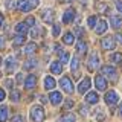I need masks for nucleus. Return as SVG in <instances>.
<instances>
[{
	"label": "nucleus",
	"instance_id": "obj_1",
	"mask_svg": "<svg viewBox=\"0 0 122 122\" xmlns=\"http://www.w3.org/2000/svg\"><path fill=\"white\" fill-rule=\"evenodd\" d=\"M30 119H34L35 122H43L44 121V110L41 105H35L30 108Z\"/></svg>",
	"mask_w": 122,
	"mask_h": 122
},
{
	"label": "nucleus",
	"instance_id": "obj_2",
	"mask_svg": "<svg viewBox=\"0 0 122 122\" xmlns=\"http://www.w3.org/2000/svg\"><path fill=\"white\" fill-rule=\"evenodd\" d=\"M37 5H38V0H20L17 8L20 11H23V12H29V11L34 9Z\"/></svg>",
	"mask_w": 122,
	"mask_h": 122
},
{
	"label": "nucleus",
	"instance_id": "obj_3",
	"mask_svg": "<svg viewBox=\"0 0 122 122\" xmlns=\"http://www.w3.org/2000/svg\"><path fill=\"white\" fill-rule=\"evenodd\" d=\"M60 86H61V89H63L64 92H67V93H73V84H72V81H70L69 76H63V78H61Z\"/></svg>",
	"mask_w": 122,
	"mask_h": 122
},
{
	"label": "nucleus",
	"instance_id": "obj_4",
	"mask_svg": "<svg viewBox=\"0 0 122 122\" xmlns=\"http://www.w3.org/2000/svg\"><path fill=\"white\" fill-rule=\"evenodd\" d=\"M87 66H89L90 72H95L98 69V66H99V55L96 52H93L90 55V60H89V63H87Z\"/></svg>",
	"mask_w": 122,
	"mask_h": 122
},
{
	"label": "nucleus",
	"instance_id": "obj_5",
	"mask_svg": "<svg viewBox=\"0 0 122 122\" xmlns=\"http://www.w3.org/2000/svg\"><path fill=\"white\" fill-rule=\"evenodd\" d=\"M102 73H104L107 78H110L112 81H116L117 79V73H116V70H114V67H112V66H104L102 67Z\"/></svg>",
	"mask_w": 122,
	"mask_h": 122
},
{
	"label": "nucleus",
	"instance_id": "obj_6",
	"mask_svg": "<svg viewBox=\"0 0 122 122\" xmlns=\"http://www.w3.org/2000/svg\"><path fill=\"white\" fill-rule=\"evenodd\" d=\"M95 86L98 90H105L107 89V81L102 75H96L95 76Z\"/></svg>",
	"mask_w": 122,
	"mask_h": 122
},
{
	"label": "nucleus",
	"instance_id": "obj_7",
	"mask_svg": "<svg viewBox=\"0 0 122 122\" xmlns=\"http://www.w3.org/2000/svg\"><path fill=\"white\" fill-rule=\"evenodd\" d=\"M117 99H119V96H117V93H116V92H113V90L108 92V93L105 95V102L108 105H114L117 102Z\"/></svg>",
	"mask_w": 122,
	"mask_h": 122
},
{
	"label": "nucleus",
	"instance_id": "obj_8",
	"mask_svg": "<svg viewBox=\"0 0 122 122\" xmlns=\"http://www.w3.org/2000/svg\"><path fill=\"white\" fill-rule=\"evenodd\" d=\"M107 28H108V25H107L105 20H98V25L95 26V30H96L98 35H101V34H104L107 30Z\"/></svg>",
	"mask_w": 122,
	"mask_h": 122
},
{
	"label": "nucleus",
	"instance_id": "obj_9",
	"mask_svg": "<svg viewBox=\"0 0 122 122\" xmlns=\"http://www.w3.org/2000/svg\"><path fill=\"white\" fill-rule=\"evenodd\" d=\"M41 18L46 23H52L53 21V11L52 9H44L41 11Z\"/></svg>",
	"mask_w": 122,
	"mask_h": 122
},
{
	"label": "nucleus",
	"instance_id": "obj_10",
	"mask_svg": "<svg viewBox=\"0 0 122 122\" xmlns=\"http://www.w3.org/2000/svg\"><path fill=\"white\" fill-rule=\"evenodd\" d=\"M101 44H102L104 49H114V47H116V43H114V40L112 37H105L104 40L101 41Z\"/></svg>",
	"mask_w": 122,
	"mask_h": 122
},
{
	"label": "nucleus",
	"instance_id": "obj_11",
	"mask_svg": "<svg viewBox=\"0 0 122 122\" xmlns=\"http://www.w3.org/2000/svg\"><path fill=\"white\" fill-rule=\"evenodd\" d=\"M49 98H51V102L53 105H58L61 101H63V95L60 93V92H52L51 95H49Z\"/></svg>",
	"mask_w": 122,
	"mask_h": 122
},
{
	"label": "nucleus",
	"instance_id": "obj_12",
	"mask_svg": "<svg viewBox=\"0 0 122 122\" xmlns=\"http://www.w3.org/2000/svg\"><path fill=\"white\" fill-rule=\"evenodd\" d=\"M90 89V78H84L81 82H79V87H78V92L79 93H86L87 90Z\"/></svg>",
	"mask_w": 122,
	"mask_h": 122
},
{
	"label": "nucleus",
	"instance_id": "obj_13",
	"mask_svg": "<svg viewBox=\"0 0 122 122\" xmlns=\"http://www.w3.org/2000/svg\"><path fill=\"white\" fill-rule=\"evenodd\" d=\"M37 84V76L35 75H29L25 81V89H34Z\"/></svg>",
	"mask_w": 122,
	"mask_h": 122
},
{
	"label": "nucleus",
	"instance_id": "obj_14",
	"mask_svg": "<svg viewBox=\"0 0 122 122\" xmlns=\"http://www.w3.org/2000/svg\"><path fill=\"white\" fill-rule=\"evenodd\" d=\"M86 101L89 102V104H96L99 101V95L96 92H89V93L86 95Z\"/></svg>",
	"mask_w": 122,
	"mask_h": 122
},
{
	"label": "nucleus",
	"instance_id": "obj_15",
	"mask_svg": "<svg viewBox=\"0 0 122 122\" xmlns=\"http://www.w3.org/2000/svg\"><path fill=\"white\" fill-rule=\"evenodd\" d=\"M51 72L55 73V75H60L61 72H63V64H61L60 61H53L51 64Z\"/></svg>",
	"mask_w": 122,
	"mask_h": 122
},
{
	"label": "nucleus",
	"instance_id": "obj_16",
	"mask_svg": "<svg viewBox=\"0 0 122 122\" xmlns=\"http://www.w3.org/2000/svg\"><path fill=\"white\" fill-rule=\"evenodd\" d=\"M110 21H112V26L114 29L122 28V15H113V17L110 18Z\"/></svg>",
	"mask_w": 122,
	"mask_h": 122
},
{
	"label": "nucleus",
	"instance_id": "obj_17",
	"mask_svg": "<svg viewBox=\"0 0 122 122\" xmlns=\"http://www.w3.org/2000/svg\"><path fill=\"white\" fill-rule=\"evenodd\" d=\"M34 67H37V58H29L23 64V69H25V70H32Z\"/></svg>",
	"mask_w": 122,
	"mask_h": 122
},
{
	"label": "nucleus",
	"instance_id": "obj_18",
	"mask_svg": "<svg viewBox=\"0 0 122 122\" xmlns=\"http://www.w3.org/2000/svg\"><path fill=\"white\" fill-rule=\"evenodd\" d=\"M15 67H17V60L9 56L6 60V72H12V70H15Z\"/></svg>",
	"mask_w": 122,
	"mask_h": 122
},
{
	"label": "nucleus",
	"instance_id": "obj_19",
	"mask_svg": "<svg viewBox=\"0 0 122 122\" xmlns=\"http://www.w3.org/2000/svg\"><path fill=\"white\" fill-rule=\"evenodd\" d=\"M73 17H75V9L69 8L66 12H64V15H63V21H64V23H70Z\"/></svg>",
	"mask_w": 122,
	"mask_h": 122
},
{
	"label": "nucleus",
	"instance_id": "obj_20",
	"mask_svg": "<svg viewBox=\"0 0 122 122\" xmlns=\"http://www.w3.org/2000/svg\"><path fill=\"white\" fill-rule=\"evenodd\" d=\"M55 79H53L52 78V76H46V78H44V87H46V89H47V90H53V89H55Z\"/></svg>",
	"mask_w": 122,
	"mask_h": 122
},
{
	"label": "nucleus",
	"instance_id": "obj_21",
	"mask_svg": "<svg viewBox=\"0 0 122 122\" xmlns=\"http://www.w3.org/2000/svg\"><path fill=\"white\" fill-rule=\"evenodd\" d=\"M25 41H26V35L25 34H18V35H15L12 38V43L15 46H20V44H25Z\"/></svg>",
	"mask_w": 122,
	"mask_h": 122
},
{
	"label": "nucleus",
	"instance_id": "obj_22",
	"mask_svg": "<svg viewBox=\"0 0 122 122\" xmlns=\"http://www.w3.org/2000/svg\"><path fill=\"white\" fill-rule=\"evenodd\" d=\"M76 51H78L79 55H86V53H87V44L84 43V41H78V44H76Z\"/></svg>",
	"mask_w": 122,
	"mask_h": 122
},
{
	"label": "nucleus",
	"instance_id": "obj_23",
	"mask_svg": "<svg viewBox=\"0 0 122 122\" xmlns=\"http://www.w3.org/2000/svg\"><path fill=\"white\" fill-rule=\"evenodd\" d=\"M6 121H8V107L0 105V122H6Z\"/></svg>",
	"mask_w": 122,
	"mask_h": 122
},
{
	"label": "nucleus",
	"instance_id": "obj_24",
	"mask_svg": "<svg viewBox=\"0 0 122 122\" xmlns=\"http://www.w3.org/2000/svg\"><path fill=\"white\" fill-rule=\"evenodd\" d=\"M75 121H76V116L73 113H67L64 116H61V119H60V122H75Z\"/></svg>",
	"mask_w": 122,
	"mask_h": 122
},
{
	"label": "nucleus",
	"instance_id": "obj_25",
	"mask_svg": "<svg viewBox=\"0 0 122 122\" xmlns=\"http://www.w3.org/2000/svg\"><path fill=\"white\" fill-rule=\"evenodd\" d=\"M63 41H64L66 44H73V41H75V35H73V34H70V32H67L66 35L63 37Z\"/></svg>",
	"mask_w": 122,
	"mask_h": 122
},
{
	"label": "nucleus",
	"instance_id": "obj_26",
	"mask_svg": "<svg viewBox=\"0 0 122 122\" xmlns=\"http://www.w3.org/2000/svg\"><path fill=\"white\" fill-rule=\"evenodd\" d=\"M35 51H37V44L35 43H29L25 47V53H26V55H30V53H34Z\"/></svg>",
	"mask_w": 122,
	"mask_h": 122
},
{
	"label": "nucleus",
	"instance_id": "obj_27",
	"mask_svg": "<svg viewBox=\"0 0 122 122\" xmlns=\"http://www.w3.org/2000/svg\"><path fill=\"white\" fill-rule=\"evenodd\" d=\"M15 30H17L18 34H25V35H26V32H28V26H26L25 23H18V25L15 26Z\"/></svg>",
	"mask_w": 122,
	"mask_h": 122
},
{
	"label": "nucleus",
	"instance_id": "obj_28",
	"mask_svg": "<svg viewBox=\"0 0 122 122\" xmlns=\"http://www.w3.org/2000/svg\"><path fill=\"white\" fill-rule=\"evenodd\" d=\"M96 8H98V11L99 12H108V6H107V3H104V2H98L96 3Z\"/></svg>",
	"mask_w": 122,
	"mask_h": 122
},
{
	"label": "nucleus",
	"instance_id": "obj_29",
	"mask_svg": "<svg viewBox=\"0 0 122 122\" xmlns=\"http://www.w3.org/2000/svg\"><path fill=\"white\" fill-rule=\"evenodd\" d=\"M78 67H79V60L76 58V56H73V60H72V63H70L72 72H76V70H78Z\"/></svg>",
	"mask_w": 122,
	"mask_h": 122
},
{
	"label": "nucleus",
	"instance_id": "obj_30",
	"mask_svg": "<svg viewBox=\"0 0 122 122\" xmlns=\"http://www.w3.org/2000/svg\"><path fill=\"white\" fill-rule=\"evenodd\" d=\"M11 101H14V102L20 101V92H18V90H12V92H11Z\"/></svg>",
	"mask_w": 122,
	"mask_h": 122
},
{
	"label": "nucleus",
	"instance_id": "obj_31",
	"mask_svg": "<svg viewBox=\"0 0 122 122\" xmlns=\"http://www.w3.org/2000/svg\"><path fill=\"white\" fill-rule=\"evenodd\" d=\"M112 60L114 64H122V53H113Z\"/></svg>",
	"mask_w": 122,
	"mask_h": 122
},
{
	"label": "nucleus",
	"instance_id": "obj_32",
	"mask_svg": "<svg viewBox=\"0 0 122 122\" xmlns=\"http://www.w3.org/2000/svg\"><path fill=\"white\" fill-rule=\"evenodd\" d=\"M96 21H98V18L95 17V15L89 17V20H87V25H89V28H95V26H96Z\"/></svg>",
	"mask_w": 122,
	"mask_h": 122
},
{
	"label": "nucleus",
	"instance_id": "obj_33",
	"mask_svg": "<svg viewBox=\"0 0 122 122\" xmlns=\"http://www.w3.org/2000/svg\"><path fill=\"white\" fill-rule=\"evenodd\" d=\"M60 58H61V61H60L61 64L67 63L69 61V52H60Z\"/></svg>",
	"mask_w": 122,
	"mask_h": 122
},
{
	"label": "nucleus",
	"instance_id": "obj_34",
	"mask_svg": "<svg viewBox=\"0 0 122 122\" xmlns=\"http://www.w3.org/2000/svg\"><path fill=\"white\" fill-rule=\"evenodd\" d=\"M25 25H26V26H34V25H35V18H34V17H28V18H26V23H25Z\"/></svg>",
	"mask_w": 122,
	"mask_h": 122
},
{
	"label": "nucleus",
	"instance_id": "obj_35",
	"mask_svg": "<svg viewBox=\"0 0 122 122\" xmlns=\"http://www.w3.org/2000/svg\"><path fill=\"white\" fill-rule=\"evenodd\" d=\"M73 34L76 37H82L84 35V30L81 29V28H75V30H73Z\"/></svg>",
	"mask_w": 122,
	"mask_h": 122
},
{
	"label": "nucleus",
	"instance_id": "obj_36",
	"mask_svg": "<svg viewBox=\"0 0 122 122\" xmlns=\"http://www.w3.org/2000/svg\"><path fill=\"white\" fill-rule=\"evenodd\" d=\"M53 37H58L60 35V25H53Z\"/></svg>",
	"mask_w": 122,
	"mask_h": 122
},
{
	"label": "nucleus",
	"instance_id": "obj_37",
	"mask_svg": "<svg viewBox=\"0 0 122 122\" xmlns=\"http://www.w3.org/2000/svg\"><path fill=\"white\" fill-rule=\"evenodd\" d=\"M79 113H81L82 116H87V114H89V108H87L86 105H82L81 108H79Z\"/></svg>",
	"mask_w": 122,
	"mask_h": 122
},
{
	"label": "nucleus",
	"instance_id": "obj_38",
	"mask_svg": "<svg viewBox=\"0 0 122 122\" xmlns=\"http://www.w3.org/2000/svg\"><path fill=\"white\" fill-rule=\"evenodd\" d=\"M72 105H73V101H72V99H69V101L66 102V105H64V108H66V110H70Z\"/></svg>",
	"mask_w": 122,
	"mask_h": 122
},
{
	"label": "nucleus",
	"instance_id": "obj_39",
	"mask_svg": "<svg viewBox=\"0 0 122 122\" xmlns=\"http://www.w3.org/2000/svg\"><path fill=\"white\" fill-rule=\"evenodd\" d=\"M38 30H40V29H37V28H34L32 30H30V35H32L34 38H37L38 35H40V34H38Z\"/></svg>",
	"mask_w": 122,
	"mask_h": 122
},
{
	"label": "nucleus",
	"instance_id": "obj_40",
	"mask_svg": "<svg viewBox=\"0 0 122 122\" xmlns=\"http://www.w3.org/2000/svg\"><path fill=\"white\" fill-rule=\"evenodd\" d=\"M5 86H6V87H9V89H12L14 81H12V79H6V81H5Z\"/></svg>",
	"mask_w": 122,
	"mask_h": 122
},
{
	"label": "nucleus",
	"instance_id": "obj_41",
	"mask_svg": "<svg viewBox=\"0 0 122 122\" xmlns=\"http://www.w3.org/2000/svg\"><path fill=\"white\" fill-rule=\"evenodd\" d=\"M14 122H25V119H23V116H20V114H17V116L14 117Z\"/></svg>",
	"mask_w": 122,
	"mask_h": 122
},
{
	"label": "nucleus",
	"instance_id": "obj_42",
	"mask_svg": "<svg viewBox=\"0 0 122 122\" xmlns=\"http://www.w3.org/2000/svg\"><path fill=\"white\" fill-rule=\"evenodd\" d=\"M116 8H117V11H119V12H122V2L117 0V2H116Z\"/></svg>",
	"mask_w": 122,
	"mask_h": 122
},
{
	"label": "nucleus",
	"instance_id": "obj_43",
	"mask_svg": "<svg viewBox=\"0 0 122 122\" xmlns=\"http://www.w3.org/2000/svg\"><path fill=\"white\" fill-rule=\"evenodd\" d=\"M5 96H6V95H5V90L0 89V101H3V99H5Z\"/></svg>",
	"mask_w": 122,
	"mask_h": 122
},
{
	"label": "nucleus",
	"instance_id": "obj_44",
	"mask_svg": "<svg viewBox=\"0 0 122 122\" xmlns=\"http://www.w3.org/2000/svg\"><path fill=\"white\" fill-rule=\"evenodd\" d=\"M116 40H117V43L122 44V34H116Z\"/></svg>",
	"mask_w": 122,
	"mask_h": 122
},
{
	"label": "nucleus",
	"instance_id": "obj_45",
	"mask_svg": "<svg viewBox=\"0 0 122 122\" xmlns=\"http://www.w3.org/2000/svg\"><path fill=\"white\" fill-rule=\"evenodd\" d=\"M96 119H98L99 122H102V121H104V114H102V113H99V116L96 114Z\"/></svg>",
	"mask_w": 122,
	"mask_h": 122
},
{
	"label": "nucleus",
	"instance_id": "obj_46",
	"mask_svg": "<svg viewBox=\"0 0 122 122\" xmlns=\"http://www.w3.org/2000/svg\"><path fill=\"white\" fill-rule=\"evenodd\" d=\"M6 6L8 8H14V2H6Z\"/></svg>",
	"mask_w": 122,
	"mask_h": 122
},
{
	"label": "nucleus",
	"instance_id": "obj_47",
	"mask_svg": "<svg viewBox=\"0 0 122 122\" xmlns=\"http://www.w3.org/2000/svg\"><path fill=\"white\" fill-rule=\"evenodd\" d=\"M21 79H23V75H21V73H18V75H17V81H18V82H21Z\"/></svg>",
	"mask_w": 122,
	"mask_h": 122
},
{
	"label": "nucleus",
	"instance_id": "obj_48",
	"mask_svg": "<svg viewBox=\"0 0 122 122\" xmlns=\"http://www.w3.org/2000/svg\"><path fill=\"white\" fill-rule=\"evenodd\" d=\"M3 44H5V38L0 37V47H3Z\"/></svg>",
	"mask_w": 122,
	"mask_h": 122
},
{
	"label": "nucleus",
	"instance_id": "obj_49",
	"mask_svg": "<svg viewBox=\"0 0 122 122\" xmlns=\"http://www.w3.org/2000/svg\"><path fill=\"white\" fill-rule=\"evenodd\" d=\"M2 26H3V15L0 14V28H2Z\"/></svg>",
	"mask_w": 122,
	"mask_h": 122
},
{
	"label": "nucleus",
	"instance_id": "obj_50",
	"mask_svg": "<svg viewBox=\"0 0 122 122\" xmlns=\"http://www.w3.org/2000/svg\"><path fill=\"white\" fill-rule=\"evenodd\" d=\"M119 114H121V116H122V104L119 105Z\"/></svg>",
	"mask_w": 122,
	"mask_h": 122
},
{
	"label": "nucleus",
	"instance_id": "obj_51",
	"mask_svg": "<svg viewBox=\"0 0 122 122\" xmlns=\"http://www.w3.org/2000/svg\"><path fill=\"white\" fill-rule=\"evenodd\" d=\"M63 2H73V0H63Z\"/></svg>",
	"mask_w": 122,
	"mask_h": 122
},
{
	"label": "nucleus",
	"instance_id": "obj_52",
	"mask_svg": "<svg viewBox=\"0 0 122 122\" xmlns=\"http://www.w3.org/2000/svg\"><path fill=\"white\" fill-rule=\"evenodd\" d=\"M0 64H2V56H0Z\"/></svg>",
	"mask_w": 122,
	"mask_h": 122
}]
</instances>
